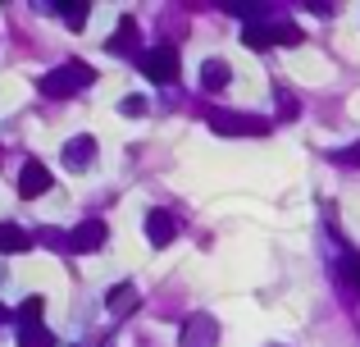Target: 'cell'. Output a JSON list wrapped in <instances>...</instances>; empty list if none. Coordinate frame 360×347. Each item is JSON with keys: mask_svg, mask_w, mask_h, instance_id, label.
I'll use <instances>...</instances> for the list:
<instances>
[{"mask_svg": "<svg viewBox=\"0 0 360 347\" xmlns=\"http://www.w3.org/2000/svg\"><path fill=\"white\" fill-rule=\"evenodd\" d=\"M91 82H96V69H91V64L69 60V64H60V69H51L41 78V96L69 101V96H78V87H91Z\"/></svg>", "mask_w": 360, "mask_h": 347, "instance_id": "6da1fadb", "label": "cell"}, {"mask_svg": "<svg viewBox=\"0 0 360 347\" xmlns=\"http://www.w3.org/2000/svg\"><path fill=\"white\" fill-rule=\"evenodd\" d=\"M137 69L146 73L150 82H178L183 64H178V51H174V46H155V51H141Z\"/></svg>", "mask_w": 360, "mask_h": 347, "instance_id": "7a4b0ae2", "label": "cell"}, {"mask_svg": "<svg viewBox=\"0 0 360 347\" xmlns=\"http://www.w3.org/2000/svg\"><path fill=\"white\" fill-rule=\"evenodd\" d=\"M210 128L229 137H264L269 133V119H255V115H229V110H210Z\"/></svg>", "mask_w": 360, "mask_h": 347, "instance_id": "3957f363", "label": "cell"}, {"mask_svg": "<svg viewBox=\"0 0 360 347\" xmlns=\"http://www.w3.org/2000/svg\"><path fill=\"white\" fill-rule=\"evenodd\" d=\"M41 192H51V170L41 160H23V170H18V196L37 201Z\"/></svg>", "mask_w": 360, "mask_h": 347, "instance_id": "277c9868", "label": "cell"}, {"mask_svg": "<svg viewBox=\"0 0 360 347\" xmlns=\"http://www.w3.org/2000/svg\"><path fill=\"white\" fill-rule=\"evenodd\" d=\"M219 339V324H214V315H187L183 324V347H214Z\"/></svg>", "mask_w": 360, "mask_h": 347, "instance_id": "5b68a950", "label": "cell"}, {"mask_svg": "<svg viewBox=\"0 0 360 347\" xmlns=\"http://www.w3.org/2000/svg\"><path fill=\"white\" fill-rule=\"evenodd\" d=\"M333 279L342 284V293L352 297V302H360V251H342V256H338Z\"/></svg>", "mask_w": 360, "mask_h": 347, "instance_id": "8992f818", "label": "cell"}, {"mask_svg": "<svg viewBox=\"0 0 360 347\" xmlns=\"http://www.w3.org/2000/svg\"><path fill=\"white\" fill-rule=\"evenodd\" d=\"M110 238V229H105V220H87V224H78V229L69 233V247L73 251H101V242Z\"/></svg>", "mask_w": 360, "mask_h": 347, "instance_id": "52a82bcc", "label": "cell"}, {"mask_svg": "<svg viewBox=\"0 0 360 347\" xmlns=\"http://www.w3.org/2000/svg\"><path fill=\"white\" fill-rule=\"evenodd\" d=\"M146 238H150V247H169L178 238V220L169 210H150L146 215Z\"/></svg>", "mask_w": 360, "mask_h": 347, "instance_id": "ba28073f", "label": "cell"}, {"mask_svg": "<svg viewBox=\"0 0 360 347\" xmlns=\"http://www.w3.org/2000/svg\"><path fill=\"white\" fill-rule=\"evenodd\" d=\"M91 160H96V142H91L87 133H82V137H69V142H64V165H69V170H87Z\"/></svg>", "mask_w": 360, "mask_h": 347, "instance_id": "9c48e42d", "label": "cell"}, {"mask_svg": "<svg viewBox=\"0 0 360 347\" xmlns=\"http://www.w3.org/2000/svg\"><path fill=\"white\" fill-rule=\"evenodd\" d=\"M233 82V69L224 60H205V69H201V87L205 92H224Z\"/></svg>", "mask_w": 360, "mask_h": 347, "instance_id": "30bf717a", "label": "cell"}, {"mask_svg": "<svg viewBox=\"0 0 360 347\" xmlns=\"http://www.w3.org/2000/svg\"><path fill=\"white\" fill-rule=\"evenodd\" d=\"M137 302H141V293L132 284H119V288H110V297H105V306L115 315H128V311H137Z\"/></svg>", "mask_w": 360, "mask_h": 347, "instance_id": "8fae6325", "label": "cell"}, {"mask_svg": "<svg viewBox=\"0 0 360 347\" xmlns=\"http://www.w3.org/2000/svg\"><path fill=\"white\" fill-rule=\"evenodd\" d=\"M105 46H110L115 55H123V51H137V18H123V23H119V32L110 37Z\"/></svg>", "mask_w": 360, "mask_h": 347, "instance_id": "7c38bea8", "label": "cell"}, {"mask_svg": "<svg viewBox=\"0 0 360 347\" xmlns=\"http://www.w3.org/2000/svg\"><path fill=\"white\" fill-rule=\"evenodd\" d=\"M18 347H55V334L46 324H18Z\"/></svg>", "mask_w": 360, "mask_h": 347, "instance_id": "4fadbf2b", "label": "cell"}, {"mask_svg": "<svg viewBox=\"0 0 360 347\" xmlns=\"http://www.w3.org/2000/svg\"><path fill=\"white\" fill-rule=\"evenodd\" d=\"M27 247H32V242H27V233L18 229V224H0V251L14 256V251H27Z\"/></svg>", "mask_w": 360, "mask_h": 347, "instance_id": "5bb4252c", "label": "cell"}, {"mask_svg": "<svg viewBox=\"0 0 360 347\" xmlns=\"http://www.w3.org/2000/svg\"><path fill=\"white\" fill-rule=\"evenodd\" d=\"M242 42L251 46V51H269V46H278V37H274V23L269 27H242Z\"/></svg>", "mask_w": 360, "mask_h": 347, "instance_id": "9a60e30c", "label": "cell"}, {"mask_svg": "<svg viewBox=\"0 0 360 347\" xmlns=\"http://www.w3.org/2000/svg\"><path fill=\"white\" fill-rule=\"evenodd\" d=\"M41 315H46V302H41V297H27V302L18 306L14 320H18V324H41Z\"/></svg>", "mask_w": 360, "mask_h": 347, "instance_id": "2e32d148", "label": "cell"}, {"mask_svg": "<svg viewBox=\"0 0 360 347\" xmlns=\"http://www.w3.org/2000/svg\"><path fill=\"white\" fill-rule=\"evenodd\" d=\"M87 0H78V5H55V14H64V18H73V27H82V18H87Z\"/></svg>", "mask_w": 360, "mask_h": 347, "instance_id": "e0dca14e", "label": "cell"}, {"mask_svg": "<svg viewBox=\"0 0 360 347\" xmlns=\"http://www.w3.org/2000/svg\"><path fill=\"white\" fill-rule=\"evenodd\" d=\"M123 115H128V119H137V115H146V101H141V96H128V101H123Z\"/></svg>", "mask_w": 360, "mask_h": 347, "instance_id": "ac0fdd59", "label": "cell"}, {"mask_svg": "<svg viewBox=\"0 0 360 347\" xmlns=\"http://www.w3.org/2000/svg\"><path fill=\"white\" fill-rule=\"evenodd\" d=\"M333 160H338V165H360V142H356V146H347V151H338Z\"/></svg>", "mask_w": 360, "mask_h": 347, "instance_id": "d6986e66", "label": "cell"}, {"mask_svg": "<svg viewBox=\"0 0 360 347\" xmlns=\"http://www.w3.org/2000/svg\"><path fill=\"white\" fill-rule=\"evenodd\" d=\"M0 320H14V315H9V311H5V306H0Z\"/></svg>", "mask_w": 360, "mask_h": 347, "instance_id": "ffe728a7", "label": "cell"}]
</instances>
